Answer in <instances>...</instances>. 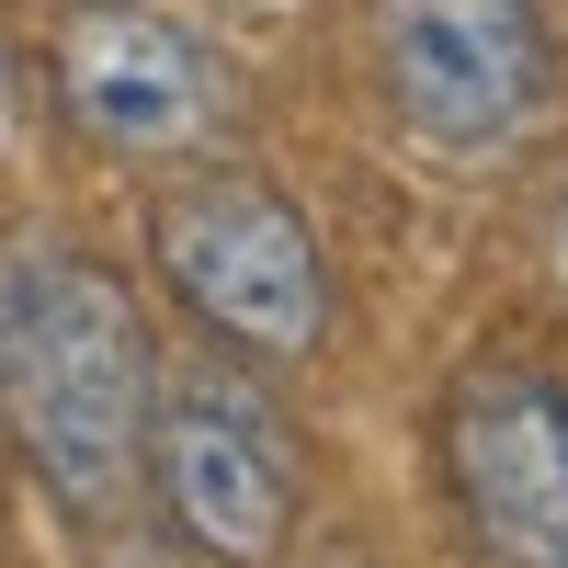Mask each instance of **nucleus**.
<instances>
[{
    "label": "nucleus",
    "mask_w": 568,
    "mask_h": 568,
    "mask_svg": "<svg viewBox=\"0 0 568 568\" xmlns=\"http://www.w3.org/2000/svg\"><path fill=\"white\" fill-rule=\"evenodd\" d=\"M149 409L160 364L136 296L58 240L0 251V433L69 511H114L149 466Z\"/></svg>",
    "instance_id": "f257e3e1"
},
{
    "label": "nucleus",
    "mask_w": 568,
    "mask_h": 568,
    "mask_svg": "<svg viewBox=\"0 0 568 568\" xmlns=\"http://www.w3.org/2000/svg\"><path fill=\"white\" fill-rule=\"evenodd\" d=\"M375 91L409 149L433 160H500L557 91V45L535 0H364Z\"/></svg>",
    "instance_id": "f03ea898"
},
{
    "label": "nucleus",
    "mask_w": 568,
    "mask_h": 568,
    "mask_svg": "<svg viewBox=\"0 0 568 568\" xmlns=\"http://www.w3.org/2000/svg\"><path fill=\"white\" fill-rule=\"evenodd\" d=\"M149 251L171 273V296L194 307L227 353H262V364H296L329 342V262L307 240V216L273 194V182L240 171H205L182 194L149 205Z\"/></svg>",
    "instance_id": "7ed1b4c3"
},
{
    "label": "nucleus",
    "mask_w": 568,
    "mask_h": 568,
    "mask_svg": "<svg viewBox=\"0 0 568 568\" xmlns=\"http://www.w3.org/2000/svg\"><path fill=\"white\" fill-rule=\"evenodd\" d=\"M58 114L69 136H91L103 160H194L227 125V58L149 0H80L58 23Z\"/></svg>",
    "instance_id": "20e7f679"
},
{
    "label": "nucleus",
    "mask_w": 568,
    "mask_h": 568,
    "mask_svg": "<svg viewBox=\"0 0 568 568\" xmlns=\"http://www.w3.org/2000/svg\"><path fill=\"white\" fill-rule=\"evenodd\" d=\"M149 478L182 546H205L216 568H273L296 535V455H284V420L227 387V375H182L149 409Z\"/></svg>",
    "instance_id": "39448f33"
},
{
    "label": "nucleus",
    "mask_w": 568,
    "mask_h": 568,
    "mask_svg": "<svg viewBox=\"0 0 568 568\" xmlns=\"http://www.w3.org/2000/svg\"><path fill=\"white\" fill-rule=\"evenodd\" d=\"M455 500L500 568H568V387L557 375H478L444 420Z\"/></svg>",
    "instance_id": "423d86ee"
},
{
    "label": "nucleus",
    "mask_w": 568,
    "mask_h": 568,
    "mask_svg": "<svg viewBox=\"0 0 568 568\" xmlns=\"http://www.w3.org/2000/svg\"><path fill=\"white\" fill-rule=\"evenodd\" d=\"M546 273H557V296H568V194H557V216H546Z\"/></svg>",
    "instance_id": "0eeeda50"
}]
</instances>
